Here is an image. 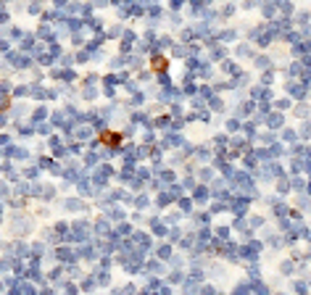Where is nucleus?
Segmentation results:
<instances>
[{
    "label": "nucleus",
    "mask_w": 311,
    "mask_h": 295,
    "mask_svg": "<svg viewBox=\"0 0 311 295\" xmlns=\"http://www.w3.org/2000/svg\"><path fill=\"white\" fill-rule=\"evenodd\" d=\"M153 64H156L158 72H164V69H166V58H153Z\"/></svg>",
    "instance_id": "1"
},
{
    "label": "nucleus",
    "mask_w": 311,
    "mask_h": 295,
    "mask_svg": "<svg viewBox=\"0 0 311 295\" xmlns=\"http://www.w3.org/2000/svg\"><path fill=\"white\" fill-rule=\"evenodd\" d=\"M100 140H103V143H113V140H119V137L116 135H103Z\"/></svg>",
    "instance_id": "2"
},
{
    "label": "nucleus",
    "mask_w": 311,
    "mask_h": 295,
    "mask_svg": "<svg viewBox=\"0 0 311 295\" xmlns=\"http://www.w3.org/2000/svg\"><path fill=\"white\" fill-rule=\"evenodd\" d=\"M6 105H8V98H0V111H3Z\"/></svg>",
    "instance_id": "3"
}]
</instances>
